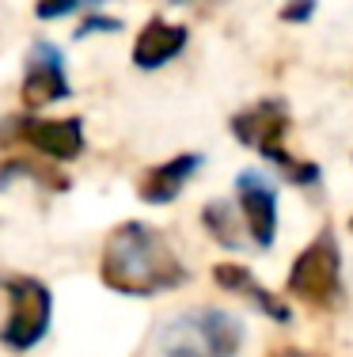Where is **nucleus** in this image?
<instances>
[{
  "instance_id": "f257e3e1",
  "label": "nucleus",
  "mask_w": 353,
  "mask_h": 357,
  "mask_svg": "<svg viewBox=\"0 0 353 357\" xmlns=\"http://www.w3.org/2000/svg\"><path fill=\"white\" fill-rule=\"evenodd\" d=\"M107 282L125 293H156L182 282L175 255L148 225H125L107 248Z\"/></svg>"
},
{
  "instance_id": "f03ea898",
  "label": "nucleus",
  "mask_w": 353,
  "mask_h": 357,
  "mask_svg": "<svg viewBox=\"0 0 353 357\" xmlns=\"http://www.w3.org/2000/svg\"><path fill=\"white\" fill-rule=\"evenodd\" d=\"M167 357H235L243 346V319L221 308H190L159 327Z\"/></svg>"
},
{
  "instance_id": "7ed1b4c3",
  "label": "nucleus",
  "mask_w": 353,
  "mask_h": 357,
  "mask_svg": "<svg viewBox=\"0 0 353 357\" xmlns=\"http://www.w3.org/2000/svg\"><path fill=\"white\" fill-rule=\"evenodd\" d=\"M49 312H54V301H49L46 289L31 282V278H19V282H12V316H8L0 338L12 350H31L46 335Z\"/></svg>"
},
{
  "instance_id": "20e7f679",
  "label": "nucleus",
  "mask_w": 353,
  "mask_h": 357,
  "mask_svg": "<svg viewBox=\"0 0 353 357\" xmlns=\"http://www.w3.org/2000/svg\"><path fill=\"white\" fill-rule=\"evenodd\" d=\"M235 209L243 213L255 248H270L277 232V186L262 172H243L235 178Z\"/></svg>"
},
{
  "instance_id": "39448f33",
  "label": "nucleus",
  "mask_w": 353,
  "mask_h": 357,
  "mask_svg": "<svg viewBox=\"0 0 353 357\" xmlns=\"http://www.w3.org/2000/svg\"><path fill=\"white\" fill-rule=\"evenodd\" d=\"M69 96L65 57L54 42H35L27 54V99L31 103H54Z\"/></svg>"
},
{
  "instance_id": "423d86ee",
  "label": "nucleus",
  "mask_w": 353,
  "mask_h": 357,
  "mask_svg": "<svg viewBox=\"0 0 353 357\" xmlns=\"http://www.w3.org/2000/svg\"><path fill=\"white\" fill-rule=\"evenodd\" d=\"M289 285L304 296H315V301H323V296L338 285V251H334L331 236H319L315 248L304 251V259L297 262Z\"/></svg>"
},
{
  "instance_id": "0eeeda50",
  "label": "nucleus",
  "mask_w": 353,
  "mask_h": 357,
  "mask_svg": "<svg viewBox=\"0 0 353 357\" xmlns=\"http://www.w3.org/2000/svg\"><path fill=\"white\" fill-rule=\"evenodd\" d=\"M182 46H187V31L175 27V23L152 20L145 31H141L137 46H133V61H137L141 69H159V65L175 61Z\"/></svg>"
},
{
  "instance_id": "6e6552de",
  "label": "nucleus",
  "mask_w": 353,
  "mask_h": 357,
  "mask_svg": "<svg viewBox=\"0 0 353 357\" xmlns=\"http://www.w3.org/2000/svg\"><path fill=\"white\" fill-rule=\"evenodd\" d=\"M201 164H205L201 156H179V160H171V164L156 167V172L145 178V190H141L145 202H171L175 194L190 183V175H194Z\"/></svg>"
},
{
  "instance_id": "1a4fd4ad",
  "label": "nucleus",
  "mask_w": 353,
  "mask_h": 357,
  "mask_svg": "<svg viewBox=\"0 0 353 357\" xmlns=\"http://www.w3.org/2000/svg\"><path fill=\"white\" fill-rule=\"evenodd\" d=\"M31 141L38 144L42 152H54V156H61V160H69V156H77V152H84V130H80V122H42L31 130Z\"/></svg>"
},
{
  "instance_id": "9d476101",
  "label": "nucleus",
  "mask_w": 353,
  "mask_h": 357,
  "mask_svg": "<svg viewBox=\"0 0 353 357\" xmlns=\"http://www.w3.org/2000/svg\"><path fill=\"white\" fill-rule=\"evenodd\" d=\"M107 0H38V20H61V15H72L80 8H99Z\"/></svg>"
},
{
  "instance_id": "9b49d317",
  "label": "nucleus",
  "mask_w": 353,
  "mask_h": 357,
  "mask_svg": "<svg viewBox=\"0 0 353 357\" xmlns=\"http://www.w3.org/2000/svg\"><path fill=\"white\" fill-rule=\"evenodd\" d=\"M122 27V23L118 20H99V15H88V20H84V27H77V38H88V35H107V31H114Z\"/></svg>"
},
{
  "instance_id": "f8f14e48",
  "label": "nucleus",
  "mask_w": 353,
  "mask_h": 357,
  "mask_svg": "<svg viewBox=\"0 0 353 357\" xmlns=\"http://www.w3.org/2000/svg\"><path fill=\"white\" fill-rule=\"evenodd\" d=\"M171 4H187V0H171Z\"/></svg>"
},
{
  "instance_id": "ddd939ff",
  "label": "nucleus",
  "mask_w": 353,
  "mask_h": 357,
  "mask_svg": "<svg viewBox=\"0 0 353 357\" xmlns=\"http://www.w3.org/2000/svg\"><path fill=\"white\" fill-rule=\"evenodd\" d=\"M350 228H353V220H350Z\"/></svg>"
}]
</instances>
